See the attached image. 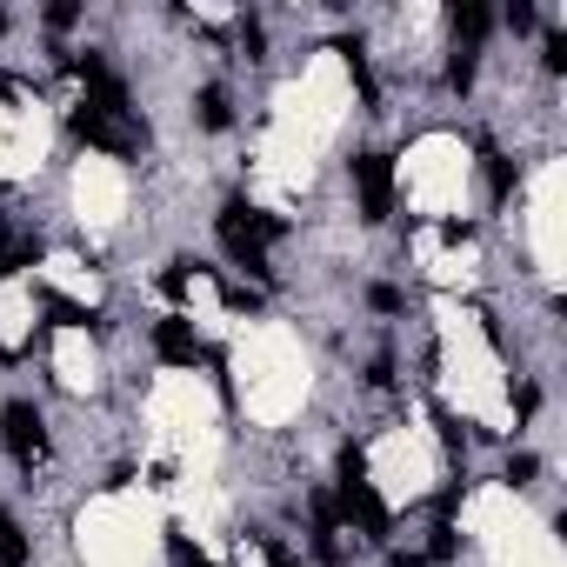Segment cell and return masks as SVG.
<instances>
[{"instance_id": "24", "label": "cell", "mask_w": 567, "mask_h": 567, "mask_svg": "<svg viewBox=\"0 0 567 567\" xmlns=\"http://www.w3.org/2000/svg\"><path fill=\"white\" fill-rule=\"evenodd\" d=\"M260 41H267V34H260V21H240V48H247V54H260Z\"/></svg>"}, {"instance_id": "13", "label": "cell", "mask_w": 567, "mask_h": 567, "mask_svg": "<svg viewBox=\"0 0 567 567\" xmlns=\"http://www.w3.org/2000/svg\"><path fill=\"white\" fill-rule=\"evenodd\" d=\"M474 54H481V48H454V54H447V87H454V94L474 87V68H481Z\"/></svg>"}, {"instance_id": "1", "label": "cell", "mask_w": 567, "mask_h": 567, "mask_svg": "<svg viewBox=\"0 0 567 567\" xmlns=\"http://www.w3.org/2000/svg\"><path fill=\"white\" fill-rule=\"evenodd\" d=\"M214 234H220V247L234 254V267H247L254 280H267V247L288 234V220H280V214H260V207H247V200H227V207L214 214Z\"/></svg>"}, {"instance_id": "12", "label": "cell", "mask_w": 567, "mask_h": 567, "mask_svg": "<svg viewBox=\"0 0 567 567\" xmlns=\"http://www.w3.org/2000/svg\"><path fill=\"white\" fill-rule=\"evenodd\" d=\"M454 554H461V534H454V520H434V540H427V554H421V560H427V567H447Z\"/></svg>"}, {"instance_id": "23", "label": "cell", "mask_w": 567, "mask_h": 567, "mask_svg": "<svg viewBox=\"0 0 567 567\" xmlns=\"http://www.w3.org/2000/svg\"><path fill=\"white\" fill-rule=\"evenodd\" d=\"M368 381L388 388V381H394V354H374V361H368Z\"/></svg>"}, {"instance_id": "6", "label": "cell", "mask_w": 567, "mask_h": 567, "mask_svg": "<svg viewBox=\"0 0 567 567\" xmlns=\"http://www.w3.org/2000/svg\"><path fill=\"white\" fill-rule=\"evenodd\" d=\"M154 354H161L167 368H200V361H207V348H200V334H194V321H187V315L154 321Z\"/></svg>"}, {"instance_id": "2", "label": "cell", "mask_w": 567, "mask_h": 567, "mask_svg": "<svg viewBox=\"0 0 567 567\" xmlns=\"http://www.w3.org/2000/svg\"><path fill=\"white\" fill-rule=\"evenodd\" d=\"M68 127H74V141H87L101 154H141L147 147V127L134 114H107V107H87V101L68 114Z\"/></svg>"}, {"instance_id": "25", "label": "cell", "mask_w": 567, "mask_h": 567, "mask_svg": "<svg viewBox=\"0 0 567 567\" xmlns=\"http://www.w3.org/2000/svg\"><path fill=\"white\" fill-rule=\"evenodd\" d=\"M388 567H427V560H421V554H394Z\"/></svg>"}, {"instance_id": "5", "label": "cell", "mask_w": 567, "mask_h": 567, "mask_svg": "<svg viewBox=\"0 0 567 567\" xmlns=\"http://www.w3.org/2000/svg\"><path fill=\"white\" fill-rule=\"evenodd\" d=\"M341 520H354L368 540H388V534H394V514H388V501L374 494V481H341Z\"/></svg>"}, {"instance_id": "11", "label": "cell", "mask_w": 567, "mask_h": 567, "mask_svg": "<svg viewBox=\"0 0 567 567\" xmlns=\"http://www.w3.org/2000/svg\"><path fill=\"white\" fill-rule=\"evenodd\" d=\"M200 127H234V107H227V87H200Z\"/></svg>"}, {"instance_id": "7", "label": "cell", "mask_w": 567, "mask_h": 567, "mask_svg": "<svg viewBox=\"0 0 567 567\" xmlns=\"http://www.w3.org/2000/svg\"><path fill=\"white\" fill-rule=\"evenodd\" d=\"M447 21H454V48H481V41H487V28H494V14L481 8V0H454Z\"/></svg>"}, {"instance_id": "8", "label": "cell", "mask_w": 567, "mask_h": 567, "mask_svg": "<svg viewBox=\"0 0 567 567\" xmlns=\"http://www.w3.org/2000/svg\"><path fill=\"white\" fill-rule=\"evenodd\" d=\"M41 308H48L54 328H101V315H94V308H74L68 295H41Z\"/></svg>"}, {"instance_id": "9", "label": "cell", "mask_w": 567, "mask_h": 567, "mask_svg": "<svg viewBox=\"0 0 567 567\" xmlns=\"http://www.w3.org/2000/svg\"><path fill=\"white\" fill-rule=\"evenodd\" d=\"M0 567H28V534L8 507H0Z\"/></svg>"}, {"instance_id": "14", "label": "cell", "mask_w": 567, "mask_h": 567, "mask_svg": "<svg viewBox=\"0 0 567 567\" xmlns=\"http://www.w3.org/2000/svg\"><path fill=\"white\" fill-rule=\"evenodd\" d=\"M434 427H441V441H447L454 454L474 441V421H461V414H447V408H434Z\"/></svg>"}, {"instance_id": "21", "label": "cell", "mask_w": 567, "mask_h": 567, "mask_svg": "<svg viewBox=\"0 0 567 567\" xmlns=\"http://www.w3.org/2000/svg\"><path fill=\"white\" fill-rule=\"evenodd\" d=\"M454 507H461V481H447V487L434 494V520H454Z\"/></svg>"}, {"instance_id": "16", "label": "cell", "mask_w": 567, "mask_h": 567, "mask_svg": "<svg viewBox=\"0 0 567 567\" xmlns=\"http://www.w3.org/2000/svg\"><path fill=\"white\" fill-rule=\"evenodd\" d=\"M194 267H200V260H167V274H161V295H167V301L187 295V274H194Z\"/></svg>"}, {"instance_id": "19", "label": "cell", "mask_w": 567, "mask_h": 567, "mask_svg": "<svg viewBox=\"0 0 567 567\" xmlns=\"http://www.w3.org/2000/svg\"><path fill=\"white\" fill-rule=\"evenodd\" d=\"M540 61H547V74H567V34H547V54Z\"/></svg>"}, {"instance_id": "18", "label": "cell", "mask_w": 567, "mask_h": 567, "mask_svg": "<svg viewBox=\"0 0 567 567\" xmlns=\"http://www.w3.org/2000/svg\"><path fill=\"white\" fill-rule=\"evenodd\" d=\"M74 21H81V8H74V0H54V8H48V28H54V34H68Z\"/></svg>"}, {"instance_id": "22", "label": "cell", "mask_w": 567, "mask_h": 567, "mask_svg": "<svg viewBox=\"0 0 567 567\" xmlns=\"http://www.w3.org/2000/svg\"><path fill=\"white\" fill-rule=\"evenodd\" d=\"M507 28L514 34H534V8H527V0H514V8H507Z\"/></svg>"}, {"instance_id": "10", "label": "cell", "mask_w": 567, "mask_h": 567, "mask_svg": "<svg viewBox=\"0 0 567 567\" xmlns=\"http://www.w3.org/2000/svg\"><path fill=\"white\" fill-rule=\"evenodd\" d=\"M341 54H348V74H354V87H361V101L374 107V101H381V87H374V74H368V48H361V41H341Z\"/></svg>"}, {"instance_id": "3", "label": "cell", "mask_w": 567, "mask_h": 567, "mask_svg": "<svg viewBox=\"0 0 567 567\" xmlns=\"http://www.w3.org/2000/svg\"><path fill=\"white\" fill-rule=\"evenodd\" d=\"M0 447H8L21 467H34L48 454V421H41L34 401H8V408H0Z\"/></svg>"}, {"instance_id": "17", "label": "cell", "mask_w": 567, "mask_h": 567, "mask_svg": "<svg viewBox=\"0 0 567 567\" xmlns=\"http://www.w3.org/2000/svg\"><path fill=\"white\" fill-rule=\"evenodd\" d=\"M368 308H374V315H401V288H388V280H374V288H368Z\"/></svg>"}, {"instance_id": "26", "label": "cell", "mask_w": 567, "mask_h": 567, "mask_svg": "<svg viewBox=\"0 0 567 567\" xmlns=\"http://www.w3.org/2000/svg\"><path fill=\"white\" fill-rule=\"evenodd\" d=\"M274 567H301V560H288V554H274Z\"/></svg>"}, {"instance_id": "4", "label": "cell", "mask_w": 567, "mask_h": 567, "mask_svg": "<svg viewBox=\"0 0 567 567\" xmlns=\"http://www.w3.org/2000/svg\"><path fill=\"white\" fill-rule=\"evenodd\" d=\"M354 194H361V220H388L394 214V161L388 154H354Z\"/></svg>"}, {"instance_id": "15", "label": "cell", "mask_w": 567, "mask_h": 567, "mask_svg": "<svg viewBox=\"0 0 567 567\" xmlns=\"http://www.w3.org/2000/svg\"><path fill=\"white\" fill-rule=\"evenodd\" d=\"M481 161H487V194L507 200L514 194V161H501V154H481Z\"/></svg>"}, {"instance_id": "20", "label": "cell", "mask_w": 567, "mask_h": 567, "mask_svg": "<svg viewBox=\"0 0 567 567\" xmlns=\"http://www.w3.org/2000/svg\"><path fill=\"white\" fill-rule=\"evenodd\" d=\"M534 474H540V461H534V454H514V461H507V481H514V487H527Z\"/></svg>"}]
</instances>
